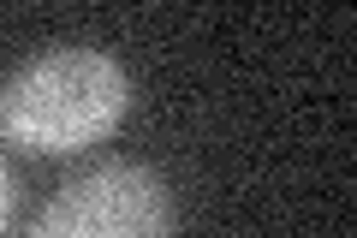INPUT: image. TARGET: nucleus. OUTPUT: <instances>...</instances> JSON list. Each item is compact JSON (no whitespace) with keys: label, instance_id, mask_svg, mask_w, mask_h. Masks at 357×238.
<instances>
[{"label":"nucleus","instance_id":"2","mask_svg":"<svg viewBox=\"0 0 357 238\" xmlns=\"http://www.w3.org/2000/svg\"><path fill=\"white\" fill-rule=\"evenodd\" d=\"M18 238H173V191L137 161H102L60 185Z\"/></svg>","mask_w":357,"mask_h":238},{"label":"nucleus","instance_id":"1","mask_svg":"<svg viewBox=\"0 0 357 238\" xmlns=\"http://www.w3.org/2000/svg\"><path fill=\"white\" fill-rule=\"evenodd\" d=\"M131 77L102 48H48L0 84V137L30 155H77L126 119Z\"/></svg>","mask_w":357,"mask_h":238},{"label":"nucleus","instance_id":"3","mask_svg":"<svg viewBox=\"0 0 357 238\" xmlns=\"http://www.w3.org/2000/svg\"><path fill=\"white\" fill-rule=\"evenodd\" d=\"M13 209H18V179H13V167L0 161V232H6V221H13Z\"/></svg>","mask_w":357,"mask_h":238}]
</instances>
